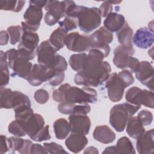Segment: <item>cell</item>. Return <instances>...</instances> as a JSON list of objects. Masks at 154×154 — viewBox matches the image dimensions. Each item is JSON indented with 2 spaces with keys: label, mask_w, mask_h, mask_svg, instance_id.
<instances>
[{
  "label": "cell",
  "mask_w": 154,
  "mask_h": 154,
  "mask_svg": "<svg viewBox=\"0 0 154 154\" xmlns=\"http://www.w3.org/2000/svg\"><path fill=\"white\" fill-rule=\"evenodd\" d=\"M104 57L100 51L91 49L82 72L75 76V83L85 87H96L106 81L110 75L111 68L108 61H103Z\"/></svg>",
  "instance_id": "cell-1"
},
{
  "label": "cell",
  "mask_w": 154,
  "mask_h": 154,
  "mask_svg": "<svg viewBox=\"0 0 154 154\" xmlns=\"http://www.w3.org/2000/svg\"><path fill=\"white\" fill-rule=\"evenodd\" d=\"M66 16L76 19L80 29L86 33L96 29L101 23V14L98 8L77 5L74 1L68 7Z\"/></svg>",
  "instance_id": "cell-2"
},
{
  "label": "cell",
  "mask_w": 154,
  "mask_h": 154,
  "mask_svg": "<svg viewBox=\"0 0 154 154\" xmlns=\"http://www.w3.org/2000/svg\"><path fill=\"white\" fill-rule=\"evenodd\" d=\"M140 108L141 105L127 102L116 105L110 110L109 123L116 131L123 132L129 117L133 116Z\"/></svg>",
  "instance_id": "cell-3"
},
{
  "label": "cell",
  "mask_w": 154,
  "mask_h": 154,
  "mask_svg": "<svg viewBox=\"0 0 154 154\" xmlns=\"http://www.w3.org/2000/svg\"><path fill=\"white\" fill-rule=\"evenodd\" d=\"M97 91L93 88L84 86L81 88L69 84L64 93V102L75 104L94 103L97 102Z\"/></svg>",
  "instance_id": "cell-4"
},
{
  "label": "cell",
  "mask_w": 154,
  "mask_h": 154,
  "mask_svg": "<svg viewBox=\"0 0 154 154\" xmlns=\"http://www.w3.org/2000/svg\"><path fill=\"white\" fill-rule=\"evenodd\" d=\"M73 1H47L45 9V22L49 26H52L59 22L61 18L66 16V12Z\"/></svg>",
  "instance_id": "cell-5"
},
{
  "label": "cell",
  "mask_w": 154,
  "mask_h": 154,
  "mask_svg": "<svg viewBox=\"0 0 154 154\" xmlns=\"http://www.w3.org/2000/svg\"><path fill=\"white\" fill-rule=\"evenodd\" d=\"M1 108H14L18 105L25 104L31 106V101L27 95L19 91H12L10 88H0Z\"/></svg>",
  "instance_id": "cell-6"
},
{
  "label": "cell",
  "mask_w": 154,
  "mask_h": 154,
  "mask_svg": "<svg viewBox=\"0 0 154 154\" xmlns=\"http://www.w3.org/2000/svg\"><path fill=\"white\" fill-rule=\"evenodd\" d=\"M90 49H95L100 51L106 57L109 53L110 47L109 43L113 40V35L111 32L106 29L104 26H101L93 34L88 35Z\"/></svg>",
  "instance_id": "cell-7"
},
{
  "label": "cell",
  "mask_w": 154,
  "mask_h": 154,
  "mask_svg": "<svg viewBox=\"0 0 154 154\" xmlns=\"http://www.w3.org/2000/svg\"><path fill=\"white\" fill-rule=\"evenodd\" d=\"M125 99L129 103L133 105H143L150 108L154 107V94L153 91L146 89L142 90L136 86L132 87L126 91Z\"/></svg>",
  "instance_id": "cell-8"
},
{
  "label": "cell",
  "mask_w": 154,
  "mask_h": 154,
  "mask_svg": "<svg viewBox=\"0 0 154 154\" xmlns=\"http://www.w3.org/2000/svg\"><path fill=\"white\" fill-rule=\"evenodd\" d=\"M59 51L48 40L42 42L37 47V61L43 67L52 70L56 61V52Z\"/></svg>",
  "instance_id": "cell-9"
},
{
  "label": "cell",
  "mask_w": 154,
  "mask_h": 154,
  "mask_svg": "<svg viewBox=\"0 0 154 154\" xmlns=\"http://www.w3.org/2000/svg\"><path fill=\"white\" fill-rule=\"evenodd\" d=\"M25 22H22V28L25 31H36L43 17L42 8L29 1V5L23 14Z\"/></svg>",
  "instance_id": "cell-10"
},
{
  "label": "cell",
  "mask_w": 154,
  "mask_h": 154,
  "mask_svg": "<svg viewBox=\"0 0 154 154\" xmlns=\"http://www.w3.org/2000/svg\"><path fill=\"white\" fill-rule=\"evenodd\" d=\"M64 43L67 48L73 52H82L90 50L88 35H81L78 32L68 34Z\"/></svg>",
  "instance_id": "cell-11"
},
{
  "label": "cell",
  "mask_w": 154,
  "mask_h": 154,
  "mask_svg": "<svg viewBox=\"0 0 154 154\" xmlns=\"http://www.w3.org/2000/svg\"><path fill=\"white\" fill-rule=\"evenodd\" d=\"M105 87L108 90V96L111 101L116 102L122 100L126 87L117 73L110 74L106 81Z\"/></svg>",
  "instance_id": "cell-12"
},
{
  "label": "cell",
  "mask_w": 154,
  "mask_h": 154,
  "mask_svg": "<svg viewBox=\"0 0 154 154\" xmlns=\"http://www.w3.org/2000/svg\"><path fill=\"white\" fill-rule=\"evenodd\" d=\"M55 72L52 70L43 67L39 64H34L26 80L30 85L38 86L43 82L49 81Z\"/></svg>",
  "instance_id": "cell-13"
},
{
  "label": "cell",
  "mask_w": 154,
  "mask_h": 154,
  "mask_svg": "<svg viewBox=\"0 0 154 154\" xmlns=\"http://www.w3.org/2000/svg\"><path fill=\"white\" fill-rule=\"evenodd\" d=\"M69 122L70 125L72 133L86 135L88 134L91 122L87 115L84 114H70Z\"/></svg>",
  "instance_id": "cell-14"
},
{
  "label": "cell",
  "mask_w": 154,
  "mask_h": 154,
  "mask_svg": "<svg viewBox=\"0 0 154 154\" xmlns=\"http://www.w3.org/2000/svg\"><path fill=\"white\" fill-rule=\"evenodd\" d=\"M154 71L152 65L147 61L140 62L138 70L135 73L137 79L153 91Z\"/></svg>",
  "instance_id": "cell-15"
},
{
  "label": "cell",
  "mask_w": 154,
  "mask_h": 154,
  "mask_svg": "<svg viewBox=\"0 0 154 154\" xmlns=\"http://www.w3.org/2000/svg\"><path fill=\"white\" fill-rule=\"evenodd\" d=\"M133 43L140 49L149 48L153 43V32L146 27L139 28L132 37Z\"/></svg>",
  "instance_id": "cell-16"
},
{
  "label": "cell",
  "mask_w": 154,
  "mask_h": 154,
  "mask_svg": "<svg viewBox=\"0 0 154 154\" xmlns=\"http://www.w3.org/2000/svg\"><path fill=\"white\" fill-rule=\"evenodd\" d=\"M154 129L145 131L137 140L136 147L140 154H152L154 152Z\"/></svg>",
  "instance_id": "cell-17"
},
{
  "label": "cell",
  "mask_w": 154,
  "mask_h": 154,
  "mask_svg": "<svg viewBox=\"0 0 154 154\" xmlns=\"http://www.w3.org/2000/svg\"><path fill=\"white\" fill-rule=\"evenodd\" d=\"M32 67V63L29 62V60L20 56L17 52V55L10 68L13 70V73H12L13 76H17L26 79Z\"/></svg>",
  "instance_id": "cell-18"
},
{
  "label": "cell",
  "mask_w": 154,
  "mask_h": 154,
  "mask_svg": "<svg viewBox=\"0 0 154 154\" xmlns=\"http://www.w3.org/2000/svg\"><path fill=\"white\" fill-rule=\"evenodd\" d=\"M21 122L24 125L26 135L31 139L45 126L44 119L37 113H34L26 121Z\"/></svg>",
  "instance_id": "cell-19"
},
{
  "label": "cell",
  "mask_w": 154,
  "mask_h": 154,
  "mask_svg": "<svg viewBox=\"0 0 154 154\" xmlns=\"http://www.w3.org/2000/svg\"><path fill=\"white\" fill-rule=\"evenodd\" d=\"M133 29L129 26L128 22L126 21L123 26L117 32V37L120 45L134 54L135 50L133 48L132 43Z\"/></svg>",
  "instance_id": "cell-20"
},
{
  "label": "cell",
  "mask_w": 154,
  "mask_h": 154,
  "mask_svg": "<svg viewBox=\"0 0 154 154\" xmlns=\"http://www.w3.org/2000/svg\"><path fill=\"white\" fill-rule=\"evenodd\" d=\"M39 42L38 35L35 32L23 31L22 36L18 49H24L31 53H35V50L38 47Z\"/></svg>",
  "instance_id": "cell-21"
},
{
  "label": "cell",
  "mask_w": 154,
  "mask_h": 154,
  "mask_svg": "<svg viewBox=\"0 0 154 154\" xmlns=\"http://www.w3.org/2000/svg\"><path fill=\"white\" fill-rule=\"evenodd\" d=\"M88 143V139L85 135L72 133L66 140L65 144L72 152L77 153L81 152Z\"/></svg>",
  "instance_id": "cell-22"
},
{
  "label": "cell",
  "mask_w": 154,
  "mask_h": 154,
  "mask_svg": "<svg viewBox=\"0 0 154 154\" xmlns=\"http://www.w3.org/2000/svg\"><path fill=\"white\" fill-rule=\"evenodd\" d=\"M93 138L103 144H109L114 141L116 134L114 132L106 125L97 126L94 128Z\"/></svg>",
  "instance_id": "cell-23"
},
{
  "label": "cell",
  "mask_w": 154,
  "mask_h": 154,
  "mask_svg": "<svg viewBox=\"0 0 154 154\" xmlns=\"http://www.w3.org/2000/svg\"><path fill=\"white\" fill-rule=\"evenodd\" d=\"M126 22L124 16L117 13H109L103 22L104 27L110 32H117Z\"/></svg>",
  "instance_id": "cell-24"
},
{
  "label": "cell",
  "mask_w": 154,
  "mask_h": 154,
  "mask_svg": "<svg viewBox=\"0 0 154 154\" xmlns=\"http://www.w3.org/2000/svg\"><path fill=\"white\" fill-rule=\"evenodd\" d=\"M133 55L121 45L118 46L114 51L113 63L119 69H125L128 68L129 57Z\"/></svg>",
  "instance_id": "cell-25"
},
{
  "label": "cell",
  "mask_w": 154,
  "mask_h": 154,
  "mask_svg": "<svg viewBox=\"0 0 154 154\" xmlns=\"http://www.w3.org/2000/svg\"><path fill=\"white\" fill-rule=\"evenodd\" d=\"M126 132L132 138L137 139L146 131L144 126L137 117H129L126 124Z\"/></svg>",
  "instance_id": "cell-26"
},
{
  "label": "cell",
  "mask_w": 154,
  "mask_h": 154,
  "mask_svg": "<svg viewBox=\"0 0 154 154\" xmlns=\"http://www.w3.org/2000/svg\"><path fill=\"white\" fill-rule=\"evenodd\" d=\"M55 137L58 140L65 139L70 131L69 122L64 118L56 120L53 125Z\"/></svg>",
  "instance_id": "cell-27"
},
{
  "label": "cell",
  "mask_w": 154,
  "mask_h": 154,
  "mask_svg": "<svg viewBox=\"0 0 154 154\" xmlns=\"http://www.w3.org/2000/svg\"><path fill=\"white\" fill-rule=\"evenodd\" d=\"M67 32L59 26L54 30L49 37V41L57 49L60 50L65 46V39Z\"/></svg>",
  "instance_id": "cell-28"
},
{
  "label": "cell",
  "mask_w": 154,
  "mask_h": 154,
  "mask_svg": "<svg viewBox=\"0 0 154 154\" xmlns=\"http://www.w3.org/2000/svg\"><path fill=\"white\" fill-rule=\"evenodd\" d=\"M8 64L5 57V52L0 51V86L4 87L6 86L10 81V72L8 70Z\"/></svg>",
  "instance_id": "cell-29"
},
{
  "label": "cell",
  "mask_w": 154,
  "mask_h": 154,
  "mask_svg": "<svg viewBox=\"0 0 154 154\" xmlns=\"http://www.w3.org/2000/svg\"><path fill=\"white\" fill-rule=\"evenodd\" d=\"M87 55L85 53L72 55L69 60L71 68L78 73L81 72L87 60Z\"/></svg>",
  "instance_id": "cell-30"
},
{
  "label": "cell",
  "mask_w": 154,
  "mask_h": 154,
  "mask_svg": "<svg viewBox=\"0 0 154 154\" xmlns=\"http://www.w3.org/2000/svg\"><path fill=\"white\" fill-rule=\"evenodd\" d=\"M116 147V153H135V150L132 142L126 137H122L119 138Z\"/></svg>",
  "instance_id": "cell-31"
},
{
  "label": "cell",
  "mask_w": 154,
  "mask_h": 154,
  "mask_svg": "<svg viewBox=\"0 0 154 154\" xmlns=\"http://www.w3.org/2000/svg\"><path fill=\"white\" fill-rule=\"evenodd\" d=\"M14 111L15 119L21 122L26 121L34 114L33 109L31 108V106L25 104L17 106L14 108Z\"/></svg>",
  "instance_id": "cell-32"
},
{
  "label": "cell",
  "mask_w": 154,
  "mask_h": 154,
  "mask_svg": "<svg viewBox=\"0 0 154 154\" xmlns=\"http://www.w3.org/2000/svg\"><path fill=\"white\" fill-rule=\"evenodd\" d=\"M25 3V1L1 0L0 8L2 10L12 11L17 13L22 10Z\"/></svg>",
  "instance_id": "cell-33"
},
{
  "label": "cell",
  "mask_w": 154,
  "mask_h": 154,
  "mask_svg": "<svg viewBox=\"0 0 154 154\" xmlns=\"http://www.w3.org/2000/svg\"><path fill=\"white\" fill-rule=\"evenodd\" d=\"M8 132L16 137H23L26 135L24 125L19 120L12 121L8 126Z\"/></svg>",
  "instance_id": "cell-34"
},
{
  "label": "cell",
  "mask_w": 154,
  "mask_h": 154,
  "mask_svg": "<svg viewBox=\"0 0 154 154\" xmlns=\"http://www.w3.org/2000/svg\"><path fill=\"white\" fill-rule=\"evenodd\" d=\"M7 32L10 37V42L14 45L20 42L23 34V29L21 26H10L7 28Z\"/></svg>",
  "instance_id": "cell-35"
},
{
  "label": "cell",
  "mask_w": 154,
  "mask_h": 154,
  "mask_svg": "<svg viewBox=\"0 0 154 154\" xmlns=\"http://www.w3.org/2000/svg\"><path fill=\"white\" fill-rule=\"evenodd\" d=\"M59 25L67 32L76 29L78 25L77 19L69 16H66L63 20L59 22Z\"/></svg>",
  "instance_id": "cell-36"
},
{
  "label": "cell",
  "mask_w": 154,
  "mask_h": 154,
  "mask_svg": "<svg viewBox=\"0 0 154 154\" xmlns=\"http://www.w3.org/2000/svg\"><path fill=\"white\" fill-rule=\"evenodd\" d=\"M43 146L45 149V150L48 152V153H65V154H69L67 152H66L64 148L60 144L55 143V142H51V143H44Z\"/></svg>",
  "instance_id": "cell-37"
},
{
  "label": "cell",
  "mask_w": 154,
  "mask_h": 154,
  "mask_svg": "<svg viewBox=\"0 0 154 154\" xmlns=\"http://www.w3.org/2000/svg\"><path fill=\"white\" fill-rule=\"evenodd\" d=\"M10 150L11 152H15L16 151L19 152L22 147L25 140L20 138V137H11L8 138Z\"/></svg>",
  "instance_id": "cell-38"
},
{
  "label": "cell",
  "mask_w": 154,
  "mask_h": 154,
  "mask_svg": "<svg viewBox=\"0 0 154 154\" xmlns=\"http://www.w3.org/2000/svg\"><path fill=\"white\" fill-rule=\"evenodd\" d=\"M119 78L123 82L125 87L132 85L134 82V78L132 73L127 70H124L117 73Z\"/></svg>",
  "instance_id": "cell-39"
},
{
  "label": "cell",
  "mask_w": 154,
  "mask_h": 154,
  "mask_svg": "<svg viewBox=\"0 0 154 154\" xmlns=\"http://www.w3.org/2000/svg\"><path fill=\"white\" fill-rule=\"evenodd\" d=\"M137 117L143 126L149 125L153 120L152 113L147 109H143L140 111Z\"/></svg>",
  "instance_id": "cell-40"
},
{
  "label": "cell",
  "mask_w": 154,
  "mask_h": 154,
  "mask_svg": "<svg viewBox=\"0 0 154 154\" xmlns=\"http://www.w3.org/2000/svg\"><path fill=\"white\" fill-rule=\"evenodd\" d=\"M49 126L45 125L32 138L34 141L41 142L45 140H49L51 139V135L49 134Z\"/></svg>",
  "instance_id": "cell-41"
},
{
  "label": "cell",
  "mask_w": 154,
  "mask_h": 154,
  "mask_svg": "<svg viewBox=\"0 0 154 154\" xmlns=\"http://www.w3.org/2000/svg\"><path fill=\"white\" fill-rule=\"evenodd\" d=\"M69 85V84H67V83L64 84L60 85V87L58 89H56L53 91L52 98L55 101L60 102V103L64 102V93Z\"/></svg>",
  "instance_id": "cell-42"
},
{
  "label": "cell",
  "mask_w": 154,
  "mask_h": 154,
  "mask_svg": "<svg viewBox=\"0 0 154 154\" xmlns=\"http://www.w3.org/2000/svg\"><path fill=\"white\" fill-rule=\"evenodd\" d=\"M34 99L40 104H45L46 103L49 98L48 92L45 89H38L34 93Z\"/></svg>",
  "instance_id": "cell-43"
},
{
  "label": "cell",
  "mask_w": 154,
  "mask_h": 154,
  "mask_svg": "<svg viewBox=\"0 0 154 154\" xmlns=\"http://www.w3.org/2000/svg\"><path fill=\"white\" fill-rule=\"evenodd\" d=\"M65 75L64 72H55L53 76L49 79V82L52 86H58L62 83L64 81Z\"/></svg>",
  "instance_id": "cell-44"
},
{
  "label": "cell",
  "mask_w": 154,
  "mask_h": 154,
  "mask_svg": "<svg viewBox=\"0 0 154 154\" xmlns=\"http://www.w3.org/2000/svg\"><path fill=\"white\" fill-rule=\"evenodd\" d=\"M75 103L68 102H61L58 106V109L60 112L64 114H72L73 109Z\"/></svg>",
  "instance_id": "cell-45"
},
{
  "label": "cell",
  "mask_w": 154,
  "mask_h": 154,
  "mask_svg": "<svg viewBox=\"0 0 154 154\" xmlns=\"http://www.w3.org/2000/svg\"><path fill=\"white\" fill-rule=\"evenodd\" d=\"M91 108L88 103L75 105L73 107L72 114L87 115L90 111Z\"/></svg>",
  "instance_id": "cell-46"
},
{
  "label": "cell",
  "mask_w": 154,
  "mask_h": 154,
  "mask_svg": "<svg viewBox=\"0 0 154 154\" xmlns=\"http://www.w3.org/2000/svg\"><path fill=\"white\" fill-rule=\"evenodd\" d=\"M99 9L100 12L101 16L103 17H106L109 13H112V6L109 1H105L101 4Z\"/></svg>",
  "instance_id": "cell-47"
},
{
  "label": "cell",
  "mask_w": 154,
  "mask_h": 154,
  "mask_svg": "<svg viewBox=\"0 0 154 154\" xmlns=\"http://www.w3.org/2000/svg\"><path fill=\"white\" fill-rule=\"evenodd\" d=\"M140 62L137 58H134L132 56H129L128 68L130 69V72L131 73H135L140 68Z\"/></svg>",
  "instance_id": "cell-48"
},
{
  "label": "cell",
  "mask_w": 154,
  "mask_h": 154,
  "mask_svg": "<svg viewBox=\"0 0 154 154\" xmlns=\"http://www.w3.org/2000/svg\"><path fill=\"white\" fill-rule=\"evenodd\" d=\"M10 151V146L8 143V139L6 136L1 135V148L0 153L3 154L7 152Z\"/></svg>",
  "instance_id": "cell-49"
},
{
  "label": "cell",
  "mask_w": 154,
  "mask_h": 154,
  "mask_svg": "<svg viewBox=\"0 0 154 154\" xmlns=\"http://www.w3.org/2000/svg\"><path fill=\"white\" fill-rule=\"evenodd\" d=\"M30 153H48V152L45 150L44 146H42L40 144H32Z\"/></svg>",
  "instance_id": "cell-50"
},
{
  "label": "cell",
  "mask_w": 154,
  "mask_h": 154,
  "mask_svg": "<svg viewBox=\"0 0 154 154\" xmlns=\"http://www.w3.org/2000/svg\"><path fill=\"white\" fill-rule=\"evenodd\" d=\"M32 143L31 141L25 139L24 141L23 145L22 147V149L18 152L22 154H28L30 153V150H31V147L32 145Z\"/></svg>",
  "instance_id": "cell-51"
},
{
  "label": "cell",
  "mask_w": 154,
  "mask_h": 154,
  "mask_svg": "<svg viewBox=\"0 0 154 154\" xmlns=\"http://www.w3.org/2000/svg\"><path fill=\"white\" fill-rule=\"evenodd\" d=\"M9 38L8 33L5 31H1L0 32V45L4 46L7 44Z\"/></svg>",
  "instance_id": "cell-52"
},
{
  "label": "cell",
  "mask_w": 154,
  "mask_h": 154,
  "mask_svg": "<svg viewBox=\"0 0 154 154\" xmlns=\"http://www.w3.org/2000/svg\"><path fill=\"white\" fill-rule=\"evenodd\" d=\"M84 153H99V151L97 148L93 146H89L85 149V150L84 152Z\"/></svg>",
  "instance_id": "cell-53"
},
{
  "label": "cell",
  "mask_w": 154,
  "mask_h": 154,
  "mask_svg": "<svg viewBox=\"0 0 154 154\" xmlns=\"http://www.w3.org/2000/svg\"><path fill=\"white\" fill-rule=\"evenodd\" d=\"M103 154L105 153H116V146H109L105 149L104 151L102 152Z\"/></svg>",
  "instance_id": "cell-54"
}]
</instances>
